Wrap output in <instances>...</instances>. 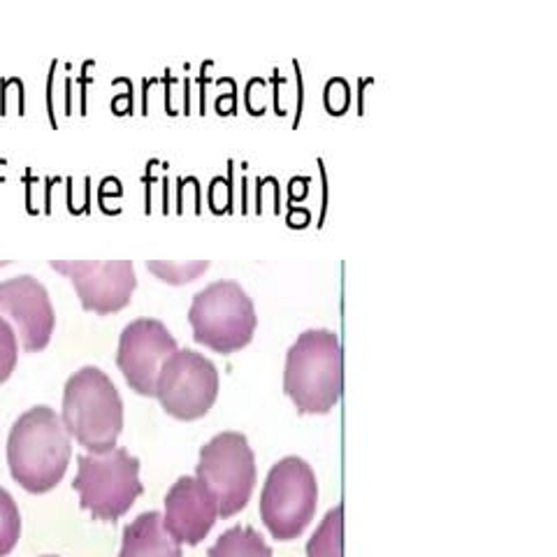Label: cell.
Listing matches in <instances>:
<instances>
[{"instance_id":"1","label":"cell","mask_w":557,"mask_h":557,"mask_svg":"<svg viewBox=\"0 0 557 557\" xmlns=\"http://www.w3.org/2000/svg\"><path fill=\"white\" fill-rule=\"evenodd\" d=\"M70 458V434L54 409L40 405L16 418L8 437V465L24 491L49 493L65 476Z\"/></svg>"},{"instance_id":"2","label":"cell","mask_w":557,"mask_h":557,"mask_svg":"<svg viewBox=\"0 0 557 557\" xmlns=\"http://www.w3.org/2000/svg\"><path fill=\"white\" fill-rule=\"evenodd\" d=\"M344 388V356L333 330H307L288 348L284 391L302 413H327Z\"/></svg>"},{"instance_id":"3","label":"cell","mask_w":557,"mask_h":557,"mask_svg":"<svg viewBox=\"0 0 557 557\" xmlns=\"http://www.w3.org/2000/svg\"><path fill=\"white\" fill-rule=\"evenodd\" d=\"M61 421L70 437L91 453L116 448L124 430V403L112 379L100 368H82L67 379Z\"/></svg>"},{"instance_id":"4","label":"cell","mask_w":557,"mask_h":557,"mask_svg":"<svg viewBox=\"0 0 557 557\" xmlns=\"http://www.w3.org/2000/svg\"><path fill=\"white\" fill-rule=\"evenodd\" d=\"M188 321L198 344L235 354L253 339L258 317L253 300L237 282H214L196 293Z\"/></svg>"},{"instance_id":"5","label":"cell","mask_w":557,"mask_h":557,"mask_svg":"<svg viewBox=\"0 0 557 557\" xmlns=\"http://www.w3.org/2000/svg\"><path fill=\"white\" fill-rule=\"evenodd\" d=\"M73 487L86 511L112 522L128 513L145 491L139 481V460L126 448L79 456Z\"/></svg>"},{"instance_id":"6","label":"cell","mask_w":557,"mask_h":557,"mask_svg":"<svg viewBox=\"0 0 557 557\" xmlns=\"http://www.w3.org/2000/svg\"><path fill=\"white\" fill-rule=\"evenodd\" d=\"M319 485L313 469L298 456L278 460L260 495V518L278 542L300 536L317 513Z\"/></svg>"},{"instance_id":"7","label":"cell","mask_w":557,"mask_h":557,"mask_svg":"<svg viewBox=\"0 0 557 557\" xmlns=\"http://www.w3.org/2000/svg\"><path fill=\"white\" fill-rule=\"evenodd\" d=\"M198 479L212 491L219 516L231 518L247 507L256 485V456L239 432H221L200 448Z\"/></svg>"},{"instance_id":"8","label":"cell","mask_w":557,"mask_h":557,"mask_svg":"<svg viewBox=\"0 0 557 557\" xmlns=\"http://www.w3.org/2000/svg\"><path fill=\"white\" fill-rule=\"evenodd\" d=\"M219 395L216 364L194 348L174 351L163 364L156 397L165 413L180 421H196L214 407Z\"/></svg>"},{"instance_id":"9","label":"cell","mask_w":557,"mask_h":557,"mask_svg":"<svg viewBox=\"0 0 557 557\" xmlns=\"http://www.w3.org/2000/svg\"><path fill=\"white\" fill-rule=\"evenodd\" d=\"M49 265L73 282L86 311H121L137 286L131 260H51Z\"/></svg>"},{"instance_id":"10","label":"cell","mask_w":557,"mask_h":557,"mask_svg":"<svg viewBox=\"0 0 557 557\" xmlns=\"http://www.w3.org/2000/svg\"><path fill=\"white\" fill-rule=\"evenodd\" d=\"M174 351L177 342L161 321L137 319L121 333L116 364L135 393L151 397L156 395L163 364Z\"/></svg>"},{"instance_id":"11","label":"cell","mask_w":557,"mask_h":557,"mask_svg":"<svg viewBox=\"0 0 557 557\" xmlns=\"http://www.w3.org/2000/svg\"><path fill=\"white\" fill-rule=\"evenodd\" d=\"M0 317H8L14 323L26 351H42L54 335L57 317L49 293L30 274L0 282Z\"/></svg>"},{"instance_id":"12","label":"cell","mask_w":557,"mask_h":557,"mask_svg":"<svg viewBox=\"0 0 557 557\" xmlns=\"http://www.w3.org/2000/svg\"><path fill=\"white\" fill-rule=\"evenodd\" d=\"M219 504L198 476H182L165 495L163 525L180 544L198 546L212 532Z\"/></svg>"},{"instance_id":"13","label":"cell","mask_w":557,"mask_h":557,"mask_svg":"<svg viewBox=\"0 0 557 557\" xmlns=\"http://www.w3.org/2000/svg\"><path fill=\"white\" fill-rule=\"evenodd\" d=\"M119 557H182V544L165 530L163 513L147 511L126 525Z\"/></svg>"},{"instance_id":"14","label":"cell","mask_w":557,"mask_h":557,"mask_svg":"<svg viewBox=\"0 0 557 557\" xmlns=\"http://www.w3.org/2000/svg\"><path fill=\"white\" fill-rule=\"evenodd\" d=\"M209 557H272V548L253 528H231L209 548Z\"/></svg>"},{"instance_id":"15","label":"cell","mask_w":557,"mask_h":557,"mask_svg":"<svg viewBox=\"0 0 557 557\" xmlns=\"http://www.w3.org/2000/svg\"><path fill=\"white\" fill-rule=\"evenodd\" d=\"M344 536V507H335L313 532L307 544L309 557H342Z\"/></svg>"},{"instance_id":"16","label":"cell","mask_w":557,"mask_h":557,"mask_svg":"<svg viewBox=\"0 0 557 557\" xmlns=\"http://www.w3.org/2000/svg\"><path fill=\"white\" fill-rule=\"evenodd\" d=\"M149 272L161 278L165 284L182 286L196 282L200 274L209 270V260H188V263H172V260H147Z\"/></svg>"},{"instance_id":"17","label":"cell","mask_w":557,"mask_h":557,"mask_svg":"<svg viewBox=\"0 0 557 557\" xmlns=\"http://www.w3.org/2000/svg\"><path fill=\"white\" fill-rule=\"evenodd\" d=\"M22 534V516L16 507L14 497L0 487V557H5L14 550Z\"/></svg>"},{"instance_id":"18","label":"cell","mask_w":557,"mask_h":557,"mask_svg":"<svg viewBox=\"0 0 557 557\" xmlns=\"http://www.w3.org/2000/svg\"><path fill=\"white\" fill-rule=\"evenodd\" d=\"M16 358H20V342H16V333L8 319L0 317V383H5L14 368Z\"/></svg>"},{"instance_id":"19","label":"cell","mask_w":557,"mask_h":557,"mask_svg":"<svg viewBox=\"0 0 557 557\" xmlns=\"http://www.w3.org/2000/svg\"><path fill=\"white\" fill-rule=\"evenodd\" d=\"M42 557H57V555H42Z\"/></svg>"}]
</instances>
